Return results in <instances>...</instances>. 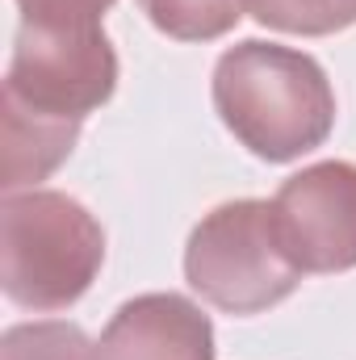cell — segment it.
<instances>
[{
	"label": "cell",
	"instance_id": "6da1fadb",
	"mask_svg": "<svg viewBox=\"0 0 356 360\" xmlns=\"http://www.w3.org/2000/svg\"><path fill=\"white\" fill-rule=\"evenodd\" d=\"M214 105L243 147L276 164L314 151L336 117L323 68L272 42H243L218 59Z\"/></svg>",
	"mask_w": 356,
	"mask_h": 360
},
{
	"label": "cell",
	"instance_id": "7a4b0ae2",
	"mask_svg": "<svg viewBox=\"0 0 356 360\" xmlns=\"http://www.w3.org/2000/svg\"><path fill=\"white\" fill-rule=\"evenodd\" d=\"M105 235L92 214L63 193H30L4 205L0 272L4 293L34 310H59L92 285Z\"/></svg>",
	"mask_w": 356,
	"mask_h": 360
},
{
	"label": "cell",
	"instance_id": "3957f363",
	"mask_svg": "<svg viewBox=\"0 0 356 360\" xmlns=\"http://www.w3.org/2000/svg\"><path fill=\"white\" fill-rule=\"evenodd\" d=\"M184 272L205 302L231 314H256L302 281V269L276 239L268 201H231L214 210L189 239Z\"/></svg>",
	"mask_w": 356,
	"mask_h": 360
},
{
	"label": "cell",
	"instance_id": "277c9868",
	"mask_svg": "<svg viewBox=\"0 0 356 360\" xmlns=\"http://www.w3.org/2000/svg\"><path fill=\"white\" fill-rule=\"evenodd\" d=\"M117 59L96 21H21L4 96L42 117L80 122L109 101Z\"/></svg>",
	"mask_w": 356,
	"mask_h": 360
},
{
	"label": "cell",
	"instance_id": "5b68a950",
	"mask_svg": "<svg viewBox=\"0 0 356 360\" xmlns=\"http://www.w3.org/2000/svg\"><path fill=\"white\" fill-rule=\"evenodd\" d=\"M268 205L285 256L302 272H340L356 264L352 164H314L285 180Z\"/></svg>",
	"mask_w": 356,
	"mask_h": 360
},
{
	"label": "cell",
	"instance_id": "8992f818",
	"mask_svg": "<svg viewBox=\"0 0 356 360\" xmlns=\"http://www.w3.org/2000/svg\"><path fill=\"white\" fill-rule=\"evenodd\" d=\"M101 360H214L210 319L177 293L126 302L101 335Z\"/></svg>",
	"mask_w": 356,
	"mask_h": 360
},
{
	"label": "cell",
	"instance_id": "52a82bcc",
	"mask_svg": "<svg viewBox=\"0 0 356 360\" xmlns=\"http://www.w3.org/2000/svg\"><path fill=\"white\" fill-rule=\"evenodd\" d=\"M80 122L63 117H42L21 109L13 96H4V164H0V184H34L42 180L76 143Z\"/></svg>",
	"mask_w": 356,
	"mask_h": 360
},
{
	"label": "cell",
	"instance_id": "ba28073f",
	"mask_svg": "<svg viewBox=\"0 0 356 360\" xmlns=\"http://www.w3.org/2000/svg\"><path fill=\"white\" fill-rule=\"evenodd\" d=\"M143 8L155 21V30L180 42H201L227 34L239 21L243 0H143Z\"/></svg>",
	"mask_w": 356,
	"mask_h": 360
},
{
	"label": "cell",
	"instance_id": "9c48e42d",
	"mask_svg": "<svg viewBox=\"0 0 356 360\" xmlns=\"http://www.w3.org/2000/svg\"><path fill=\"white\" fill-rule=\"evenodd\" d=\"M252 17L289 34H331L356 21V0H243Z\"/></svg>",
	"mask_w": 356,
	"mask_h": 360
},
{
	"label": "cell",
	"instance_id": "30bf717a",
	"mask_svg": "<svg viewBox=\"0 0 356 360\" xmlns=\"http://www.w3.org/2000/svg\"><path fill=\"white\" fill-rule=\"evenodd\" d=\"M0 360H101L80 327L72 323H25L0 344Z\"/></svg>",
	"mask_w": 356,
	"mask_h": 360
},
{
	"label": "cell",
	"instance_id": "8fae6325",
	"mask_svg": "<svg viewBox=\"0 0 356 360\" xmlns=\"http://www.w3.org/2000/svg\"><path fill=\"white\" fill-rule=\"evenodd\" d=\"M25 21H96L113 0H17Z\"/></svg>",
	"mask_w": 356,
	"mask_h": 360
}]
</instances>
